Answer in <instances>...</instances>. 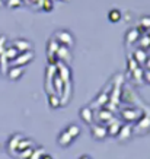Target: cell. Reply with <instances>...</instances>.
Instances as JSON below:
<instances>
[{
	"instance_id": "1",
	"label": "cell",
	"mask_w": 150,
	"mask_h": 159,
	"mask_svg": "<svg viewBox=\"0 0 150 159\" xmlns=\"http://www.w3.org/2000/svg\"><path fill=\"white\" fill-rule=\"evenodd\" d=\"M55 39H57V43L60 45H66V47H72L73 43H74V38L68 31H57L55 32Z\"/></svg>"
},
{
	"instance_id": "2",
	"label": "cell",
	"mask_w": 150,
	"mask_h": 159,
	"mask_svg": "<svg viewBox=\"0 0 150 159\" xmlns=\"http://www.w3.org/2000/svg\"><path fill=\"white\" fill-rule=\"evenodd\" d=\"M32 58H34V53H32V51H25V53L18 54V57L15 58L12 63H13V66L22 67V66H25V64H28Z\"/></svg>"
},
{
	"instance_id": "3",
	"label": "cell",
	"mask_w": 150,
	"mask_h": 159,
	"mask_svg": "<svg viewBox=\"0 0 150 159\" xmlns=\"http://www.w3.org/2000/svg\"><path fill=\"white\" fill-rule=\"evenodd\" d=\"M141 116V111L137 108H126L122 110V118L126 121H136Z\"/></svg>"
},
{
	"instance_id": "4",
	"label": "cell",
	"mask_w": 150,
	"mask_h": 159,
	"mask_svg": "<svg viewBox=\"0 0 150 159\" xmlns=\"http://www.w3.org/2000/svg\"><path fill=\"white\" fill-rule=\"evenodd\" d=\"M90 131H92V136H93V139H96V140H102V139H105L108 136L107 133V127L105 125H92V129H90Z\"/></svg>"
},
{
	"instance_id": "5",
	"label": "cell",
	"mask_w": 150,
	"mask_h": 159,
	"mask_svg": "<svg viewBox=\"0 0 150 159\" xmlns=\"http://www.w3.org/2000/svg\"><path fill=\"white\" fill-rule=\"evenodd\" d=\"M55 57H57L58 60H61V61H70V60H72V53H70L68 47L60 45V48H58L57 53H55Z\"/></svg>"
},
{
	"instance_id": "6",
	"label": "cell",
	"mask_w": 150,
	"mask_h": 159,
	"mask_svg": "<svg viewBox=\"0 0 150 159\" xmlns=\"http://www.w3.org/2000/svg\"><path fill=\"white\" fill-rule=\"evenodd\" d=\"M12 45H13L19 53H25V51H29V50H31V43L26 41V39H15L13 43H12Z\"/></svg>"
},
{
	"instance_id": "7",
	"label": "cell",
	"mask_w": 150,
	"mask_h": 159,
	"mask_svg": "<svg viewBox=\"0 0 150 159\" xmlns=\"http://www.w3.org/2000/svg\"><path fill=\"white\" fill-rule=\"evenodd\" d=\"M120 129H121L120 121L115 120V118H112V120L108 123V127H107L108 136H117V134H118V131H120Z\"/></svg>"
},
{
	"instance_id": "8",
	"label": "cell",
	"mask_w": 150,
	"mask_h": 159,
	"mask_svg": "<svg viewBox=\"0 0 150 159\" xmlns=\"http://www.w3.org/2000/svg\"><path fill=\"white\" fill-rule=\"evenodd\" d=\"M73 137L70 134H68L66 130H63L60 134H58V139H57V142H58V145L60 146H63V148H66V146H68V145H72V142H73Z\"/></svg>"
},
{
	"instance_id": "9",
	"label": "cell",
	"mask_w": 150,
	"mask_h": 159,
	"mask_svg": "<svg viewBox=\"0 0 150 159\" xmlns=\"http://www.w3.org/2000/svg\"><path fill=\"white\" fill-rule=\"evenodd\" d=\"M131 134H133V127L130 124H124V125H121V129H120L117 136H118L120 140H127V139H130Z\"/></svg>"
},
{
	"instance_id": "10",
	"label": "cell",
	"mask_w": 150,
	"mask_h": 159,
	"mask_svg": "<svg viewBox=\"0 0 150 159\" xmlns=\"http://www.w3.org/2000/svg\"><path fill=\"white\" fill-rule=\"evenodd\" d=\"M24 75V69L22 67H18V66H13L7 70V77L10 80H18L20 76Z\"/></svg>"
},
{
	"instance_id": "11",
	"label": "cell",
	"mask_w": 150,
	"mask_h": 159,
	"mask_svg": "<svg viewBox=\"0 0 150 159\" xmlns=\"http://www.w3.org/2000/svg\"><path fill=\"white\" fill-rule=\"evenodd\" d=\"M139 38H140V29L133 28L126 34V41L128 44H134L136 41H139Z\"/></svg>"
},
{
	"instance_id": "12",
	"label": "cell",
	"mask_w": 150,
	"mask_h": 159,
	"mask_svg": "<svg viewBox=\"0 0 150 159\" xmlns=\"http://www.w3.org/2000/svg\"><path fill=\"white\" fill-rule=\"evenodd\" d=\"M80 118H82L86 124H90V123L93 121V112H92V110H90L89 107L82 108V110H80Z\"/></svg>"
},
{
	"instance_id": "13",
	"label": "cell",
	"mask_w": 150,
	"mask_h": 159,
	"mask_svg": "<svg viewBox=\"0 0 150 159\" xmlns=\"http://www.w3.org/2000/svg\"><path fill=\"white\" fill-rule=\"evenodd\" d=\"M18 54H19V51L15 48L13 45H9V47H6L5 53H3V56H5L6 60H10V61H13L15 58L18 57Z\"/></svg>"
},
{
	"instance_id": "14",
	"label": "cell",
	"mask_w": 150,
	"mask_h": 159,
	"mask_svg": "<svg viewBox=\"0 0 150 159\" xmlns=\"http://www.w3.org/2000/svg\"><path fill=\"white\" fill-rule=\"evenodd\" d=\"M121 10L120 9H111L109 12H108V20L109 22H112V24H117V22H120L121 20Z\"/></svg>"
},
{
	"instance_id": "15",
	"label": "cell",
	"mask_w": 150,
	"mask_h": 159,
	"mask_svg": "<svg viewBox=\"0 0 150 159\" xmlns=\"http://www.w3.org/2000/svg\"><path fill=\"white\" fill-rule=\"evenodd\" d=\"M58 76H60V79H61L64 83H68V80H70V70H68V67L60 64V66H58Z\"/></svg>"
},
{
	"instance_id": "16",
	"label": "cell",
	"mask_w": 150,
	"mask_h": 159,
	"mask_svg": "<svg viewBox=\"0 0 150 159\" xmlns=\"http://www.w3.org/2000/svg\"><path fill=\"white\" fill-rule=\"evenodd\" d=\"M146 58H147V53H146L144 48L136 50V53H134V60L137 61V64H144Z\"/></svg>"
},
{
	"instance_id": "17",
	"label": "cell",
	"mask_w": 150,
	"mask_h": 159,
	"mask_svg": "<svg viewBox=\"0 0 150 159\" xmlns=\"http://www.w3.org/2000/svg\"><path fill=\"white\" fill-rule=\"evenodd\" d=\"M24 136L22 134H13L12 137H10L9 143H7V148H9L10 152H13V150H16V146H18V143H19V140L22 139Z\"/></svg>"
},
{
	"instance_id": "18",
	"label": "cell",
	"mask_w": 150,
	"mask_h": 159,
	"mask_svg": "<svg viewBox=\"0 0 150 159\" xmlns=\"http://www.w3.org/2000/svg\"><path fill=\"white\" fill-rule=\"evenodd\" d=\"M98 117H99V121H101V123H109V121L114 118L112 112L111 111H108V110H101Z\"/></svg>"
},
{
	"instance_id": "19",
	"label": "cell",
	"mask_w": 150,
	"mask_h": 159,
	"mask_svg": "<svg viewBox=\"0 0 150 159\" xmlns=\"http://www.w3.org/2000/svg\"><path fill=\"white\" fill-rule=\"evenodd\" d=\"M32 145H34V143H32V140L22 137V139L19 140V143H18V146H16V150H18V152H20V150L26 149V148H32Z\"/></svg>"
},
{
	"instance_id": "20",
	"label": "cell",
	"mask_w": 150,
	"mask_h": 159,
	"mask_svg": "<svg viewBox=\"0 0 150 159\" xmlns=\"http://www.w3.org/2000/svg\"><path fill=\"white\" fill-rule=\"evenodd\" d=\"M66 131H67L68 134L72 136L73 139H76V137L80 134V127H79L77 124H70L67 129H66Z\"/></svg>"
},
{
	"instance_id": "21",
	"label": "cell",
	"mask_w": 150,
	"mask_h": 159,
	"mask_svg": "<svg viewBox=\"0 0 150 159\" xmlns=\"http://www.w3.org/2000/svg\"><path fill=\"white\" fill-rule=\"evenodd\" d=\"M58 48H60V44L57 43V39H54V38L50 39L48 47H47V53H48V54H55Z\"/></svg>"
},
{
	"instance_id": "22",
	"label": "cell",
	"mask_w": 150,
	"mask_h": 159,
	"mask_svg": "<svg viewBox=\"0 0 150 159\" xmlns=\"http://www.w3.org/2000/svg\"><path fill=\"white\" fill-rule=\"evenodd\" d=\"M32 153H34V149H32V148H26V149L18 152V158L19 159H29L32 156Z\"/></svg>"
},
{
	"instance_id": "23",
	"label": "cell",
	"mask_w": 150,
	"mask_h": 159,
	"mask_svg": "<svg viewBox=\"0 0 150 159\" xmlns=\"http://www.w3.org/2000/svg\"><path fill=\"white\" fill-rule=\"evenodd\" d=\"M48 102H50V107L51 108H58V107L61 105V102L58 99L57 95H53V93H50L48 95Z\"/></svg>"
},
{
	"instance_id": "24",
	"label": "cell",
	"mask_w": 150,
	"mask_h": 159,
	"mask_svg": "<svg viewBox=\"0 0 150 159\" xmlns=\"http://www.w3.org/2000/svg\"><path fill=\"white\" fill-rule=\"evenodd\" d=\"M140 48H146V47H149L150 45V35L149 34H143V35H140Z\"/></svg>"
},
{
	"instance_id": "25",
	"label": "cell",
	"mask_w": 150,
	"mask_h": 159,
	"mask_svg": "<svg viewBox=\"0 0 150 159\" xmlns=\"http://www.w3.org/2000/svg\"><path fill=\"white\" fill-rule=\"evenodd\" d=\"M53 80H54V86H55V91L57 92H61V89H63V80H61V79H60V76H54L53 77Z\"/></svg>"
},
{
	"instance_id": "26",
	"label": "cell",
	"mask_w": 150,
	"mask_h": 159,
	"mask_svg": "<svg viewBox=\"0 0 150 159\" xmlns=\"http://www.w3.org/2000/svg\"><path fill=\"white\" fill-rule=\"evenodd\" d=\"M6 5H7V7H10V9H16V7H19V6L24 5V2H22V0H7Z\"/></svg>"
},
{
	"instance_id": "27",
	"label": "cell",
	"mask_w": 150,
	"mask_h": 159,
	"mask_svg": "<svg viewBox=\"0 0 150 159\" xmlns=\"http://www.w3.org/2000/svg\"><path fill=\"white\" fill-rule=\"evenodd\" d=\"M41 7H42V10H45V12H50V10H53V0H42V3H41Z\"/></svg>"
},
{
	"instance_id": "28",
	"label": "cell",
	"mask_w": 150,
	"mask_h": 159,
	"mask_svg": "<svg viewBox=\"0 0 150 159\" xmlns=\"http://www.w3.org/2000/svg\"><path fill=\"white\" fill-rule=\"evenodd\" d=\"M140 25H141V28L150 29V16H143L140 19Z\"/></svg>"
},
{
	"instance_id": "29",
	"label": "cell",
	"mask_w": 150,
	"mask_h": 159,
	"mask_svg": "<svg viewBox=\"0 0 150 159\" xmlns=\"http://www.w3.org/2000/svg\"><path fill=\"white\" fill-rule=\"evenodd\" d=\"M128 69H130L131 72H134L136 69H139V64H137V61L134 60V57L128 58Z\"/></svg>"
},
{
	"instance_id": "30",
	"label": "cell",
	"mask_w": 150,
	"mask_h": 159,
	"mask_svg": "<svg viewBox=\"0 0 150 159\" xmlns=\"http://www.w3.org/2000/svg\"><path fill=\"white\" fill-rule=\"evenodd\" d=\"M5 43H6V38L5 37H0V56L5 53L6 47H7V45H5Z\"/></svg>"
},
{
	"instance_id": "31",
	"label": "cell",
	"mask_w": 150,
	"mask_h": 159,
	"mask_svg": "<svg viewBox=\"0 0 150 159\" xmlns=\"http://www.w3.org/2000/svg\"><path fill=\"white\" fill-rule=\"evenodd\" d=\"M58 58L55 57V54H48V63L50 64H55Z\"/></svg>"
},
{
	"instance_id": "32",
	"label": "cell",
	"mask_w": 150,
	"mask_h": 159,
	"mask_svg": "<svg viewBox=\"0 0 150 159\" xmlns=\"http://www.w3.org/2000/svg\"><path fill=\"white\" fill-rule=\"evenodd\" d=\"M143 79H144L147 83H150V70H147V69H146L144 72H143Z\"/></svg>"
},
{
	"instance_id": "33",
	"label": "cell",
	"mask_w": 150,
	"mask_h": 159,
	"mask_svg": "<svg viewBox=\"0 0 150 159\" xmlns=\"http://www.w3.org/2000/svg\"><path fill=\"white\" fill-rule=\"evenodd\" d=\"M32 5H35L37 7H41V3H42V0H29Z\"/></svg>"
},
{
	"instance_id": "34",
	"label": "cell",
	"mask_w": 150,
	"mask_h": 159,
	"mask_svg": "<svg viewBox=\"0 0 150 159\" xmlns=\"http://www.w3.org/2000/svg\"><path fill=\"white\" fill-rule=\"evenodd\" d=\"M144 64H146V69H147V70H150V57H149V56H147V58H146Z\"/></svg>"
},
{
	"instance_id": "35",
	"label": "cell",
	"mask_w": 150,
	"mask_h": 159,
	"mask_svg": "<svg viewBox=\"0 0 150 159\" xmlns=\"http://www.w3.org/2000/svg\"><path fill=\"white\" fill-rule=\"evenodd\" d=\"M39 159H54V158L51 156V155H42V156H41Z\"/></svg>"
},
{
	"instance_id": "36",
	"label": "cell",
	"mask_w": 150,
	"mask_h": 159,
	"mask_svg": "<svg viewBox=\"0 0 150 159\" xmlns=\"http://www.w3.org/2000/svg\"><path fill=\"white\" fill-rule=\"evenodd\" d=\"M79 159H92V158H90V156H87V155H83L82 158H79Z\"/></svg>"
},
{
	"instance_id": "37",
	"label": "cell",
	"mask_w": 150,
	"mask_h": 159,
	"mask_svg": "<svg viewBox=\"0 0 150 159\" xmlns=\"http://www.w3.org/2000/svg\"><path fill=\"white\" fill-rule=\"evenodd\" d=\"M2 6H3V0H0V7H2Z\"/></svg>"
}]
</instances>
